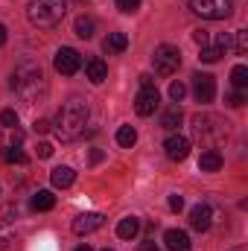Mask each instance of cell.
Masks as SVG:
<instances>
[{
  "instance_id": "33",
  "label": "cell",
  "mask_w": 248,
  "mask_h": 251,
  "mask_svg": "<svg viewBox=\"0 0 248 251\" xmlns=\"http://www.w3.org/2000/svg\"><path fill=\"white\" fill-rule=\"evenodd\" d=\"M50 155H53V143L41 140V143H38V158H50Z\"/></svg>"
},
{
  "instance_id": "38",
  "label": "cell",
  "mask_w": 248,
  "mask_h": 251,
  "mask_svg": "<svg viewBox=\"0 0 248 251\" xmlns=\"http://www.w3.org/2000/svg\"><path fill=\"white\" fill-rule=\"evenodd\" d=\"M140 251H161V249H158L155 243H143V246H140Z\"/></svg>"
},
{
  "instance_id": "8",
  "label": "cell",
  "mask_w": 248,
  "mask_h": 251,
  "mask_svg": "<svg viewBox=\"0 0 248 251\" xmlns=\"http://www.w3.org/2000/svg\"><path fill=\"white\" fill-rule=\"evenodd\" d=\"M213 219H216V213H213V207H210L207 201H198V204L190 210V228H193V231H198V234L210 231Z\"/></svg>"
},
{
  "instance_id": "17",
  "label": "cell",
  "mask_w": 248,
  "mask_h": 251,
  "mask_svg": "<svg viewBox=\"0 0 248 251\" xmlns=\"http://www.w3.org/2000/svg\"><path fill=\"white\" fill-rule=\"evenodd\" d=\"M137 231H140V219H137V216H125V219L117 222V237H120V240L137 237Z\"/></svg>"
},
{
  "instance_id": "21",
  "label": "cell",
  "mask_w": 248,
  "mask_h": 251,
  "mask_svg": "<svg viewBox=\"0 0 248 251\" xmlns=\"http://www.w3.org/2000/svg\"><path fill=\"white\" fill-rule=\"evenodd\" d=\"M161 126H164L167 131H175V128L181 126V108H178V105H170V108L164 111V117H161Z\"/></svg>"
},
{
  "instance_id": "39",
  "label": "cell",
  "mask_w": 248,
  "mask_h": 251,
  "mask_svg": "<svg viewBox=\"0 0 248 251\" xmlns=\"http://www.w3.org/2000/svg\"><path fill=\"white\" fill-rule=\"evenodd\" d=\"M12 140H15V146H21V143H24V134H21V131L15 128V137H12Z\"/></svg>"
},
{
  "instance_id": "26",
  "label": "cell",
  "mask_w": 248,
  "mask_h": 251,
  "mask_svg": "<svg viewBox=\"0 0 248 251\" xmlns=\"http://www.w3.org/2000/svg\"><path fill=\"white\" fill-rule=\"evenodd\" d=\"M3 161H6V164H21V167H24V164H26V155H24L18 146H9V149H3Z\"/></svg>"
},
{
  "instance_id": "1",
  "label": "cell",
  "mask_w": 248,
  "mask_h": 251,
  "mask_svg": "<svg viewBox=\"0 0 248 251\" xmlns=\"http://www.w3.org/2000/svg\"><path fill=\"white\" fill-rule=\"evenodd\" d=\"M12 88L21 97V102H26V105L41 102L47 97V79H44L41 64H35V62L18 64L15 73H12Z\"/></svg>"
},
{
  "instance_id": "29",
  "label": "cell",
  "mask_w": 248,
  "mask_h": 251,
  "mask_svg": "<svg viewBox=\"0 0 248 251\" xmlns=\"http://www.w3.org/2000/svg\"><path fill=\"white\" fill-rule=\"evenodd\" d=\"M0 123L6 126V128H18V111L3 108V111H0Z\"/></svg>"
},
{
  "instance_id": "4",
  "label": "cell",
  "mask_w": 248,
  "mask_h": 251,
  "mask_svg": "<svg viewBox=\"0 0 248 251\" xmlns=\"http://www.w3.org/2000/svg\"><path fill=\"white\" fill-rule=\"evenodd\" d=\"M190 128H193L196 140L210 143V149H213V143H216V140H222V137L228 134V128L222 126V120H219V117H213V114H193Z\"/></svg>"
},
{
  "instance_id": "41",
  "label": "cell",
  "mask_w": 248,
  "mask_h": 251,
  "mask_svg": "<svg viewBox=\"0 0 248 251\" xmlns=\"http://www.w3.org/2000/svg\"><path fill=\"white\" fill-rule=\"evenodd\" d=\"M76 251H94V249H91V246H79Z\"/></svg>"
},
{
  "instance_id": "19",
  "label": "cell",
  "mask_w": 248,
  "mask_h": 251,
  "mask_svg": "<svg viewBox=\"0 0 248 251\" xmlns=\"http://www.w3.org/2000/svg\"><path fill=\"white\" fill-rule=\"evenodd\" d=\"M12 210H6L3 216H0V249H9V243L15 240V228H12Z\"/></svg>"
},
{
  "instance_id": "7",
  "label": "cell",
  "mask_w": 248,
  "mask_h": 251,
  "mask_svg": "<svg viewBox=\"0 0 248 251\" xmlns=\"http://www.w3.org/2000/svg\"><path fill=\"white\" fill-rule=\"evenodd\" d=\"M53 67H56L62 76H73V73H79V67H82V56H79L73 47H62V50L56 53V59H53Z\"/></svg>"
},
{
  "instance_id": "35",
  "label": "cell",
  "mask_w": 248,
  "mask_h": 251,
  "mask_svg": "<svg viewBox=\"0 0 248 251\" xmlns=\"http://www.w3.org/2000/svg\"><path fill=\"white\" fill-rule=\"evenodd\" d=\"M140 88H155V79H152L149 73H143V76H140Z\"/></svg>"
},
{
  "instance_id": "25",
  "label": "cell",
  "mask_w": 248,
  "mask_h": 251,
  "mask_svg": "<svg viewBox=\"0 0 248 251\" xmlns=\"http://www.w3.org/2000/svg\"><path fill=\"white\" fill-rule=\"evenodd\" d=\"M222 56H225V50H222V47H213V44H207V47H201V56H198V59H201L204 64H216Z\"/></svg>"
},
{
  "instance_id": "22",
  "label": "cell",
  "mask_w": 248,
  "mask_h": 251,
  "mask_svg": "<svg viewBox=\"0 0 248 251\" xmlns=\"http://www.w3.org/2000/svg\"><path fill=\"white\" fill-rule=\"evenodd\" d=\"M94 29H97V26H94V18H85V15H82V18H76L73 32H76L79 38H85V41H88V38H94Z\"/></svg>"
},
{
  "instance_id": "15",
  "label": "cell",
  "mask_w": 248,
  "mask_h": 251,
  "mask_svg": "<svg viewBox=\"0 0 248 251\" xmlns=\"http://www.w3.org/2000/svg\"><path fill=\"white\" fill-rule=\"evenodd\" d=\"M85 73H88V79H91L94 85H99V82L108 79V64L102 62V59H91V62L85 64Z\"/></svg>"
},
{
  "instance_id": "10",
  "label": "cell",
  "mask_w": 248,
  "mask_h": 251,
  "mask_svg": "<svg viewBox=\"0 0 248 251\" xmlns=\"http://www.w3.org/2000/svg\"><path fill=\"white\" fill-rule=\"evenodd\" d=\"M158 105H161V94H158V88H140V94L134 97V111H137L140 117L155 114Z\"/></svg>"
},
{
  "instance_id": "42",
  "label": "cell",
  "mask_w": 248,
  "mask_h": 251,
  "mask_svg": "<svg viewBox=\"0 0 248 251\" xmlns=\"http://www.w3.org/2000/svg\"><path fill=\"white\" fill-rule=\"evenodd\" d=\"M231 251H248L246 246H237V249H231Z\"/></svg>"
},
{
  "instance_id": "23",
  "label": "cell",
  "mask_w": 248,
  "mask_h": 251,
  "mask_svg": "<svg viewBox=\"0 0 248 251\" xmlns=\"http://www.w3.org/2000/svg\"><path fill=\"white\" fill-rule=\"evenodd\" d=\"M117 143H120L123 149H131V146L137 143V131H134L131 126H120V128H117Z\"/></svg>"
},
{
  "instance_id": "6",
  "label": "cell",
  "mask_w": 248,
  "mask_h": 251,
  "mask_svg": "<svg viewBox=\"0 0 248 251\" xmlns=\"http://www.w3.org/2000/svg\"><path fill=\"white\" fill-rule=\"evenodd\" d=\"M152 64H155V73H158V76H173V73L178 70V64H181V53H178V47H173V44H161V47H155Z\"/></svg>"
},
{
  "instance_id": "24",
  "label": "cell",
  "mask_w": 248,
  "mask_h": 251,
  "mask_svg": "<svg viewBox=\"0 0 248 251\" xmlns=\"http://www.w3.org/2000/svg\"><path fill=\"white\" fill-rule=\"evenodd\" d=\"M231 82H234V88H237V91L248 88V67H246V64H237V67L231 70Z\"/></svg>"
},
{
  "instance_id": "31",
  "label": "cell",
  "mask_w": 248,
  "mask_h": 251,
  "mask_svg": "<svg viewBox=\"0 0 248 251\" xmlns=\"http://www.w3.org/2000/svg\"><path fill=\"white\" fill-rule=\"evenodd\" d=\"M228 105H231V108H243V105H246V94H243V91H234V94L228 97Z\"/></svg>"
},
{
  "instance_id": "16",
  "label": "cell",
  "mask_w": 248,
  "mask_h": 251,
  "mask_svg": "<svg viewBox=\"0 0 248 251\" xmlns=\"http://www.w3.org/2000/svg\"><path fill=\"white\" fill-rule=\"evenodd\" d=\"M50 181H53V187L59 190H67L73 181H76V173L70 170V167H56L53 173H50Z\"/></svg>"
},
{
  "instance_id": "18",
  "label": "cell",
  "mask_w": 248,
  "mask_h": 251,
  "mask_svg": "<svg viewBox=\"0 0 248 251\" xmlns=\"http://www.w3.org/2000/svg\"><path fill=\"white\" fill-rule=\"evenodd\" d=\"M53 204H56V196H53L50 190H38V193L32 196V201H29L32 210H53Z\"/></svg>"
},
{
  "instance_id": "13",
  "label": "cell",
  "mask_w": 248,
  "mask_h": 251,
  "mask_svg": "<svg viewBox=\"0 0 248 251\" xmlns=\"http://www.w3.org/2000/svg\"><path fill=\"white\" fill-rule=\"evenodd\" d=\"M164 243H167V249L170 251H190V237H187V231H178V228H170L167 234H164Z\"/></svg>"
},
{
  "instance_id": "3",
  "label": "cell",
  "mask_w": 248,
  "mask_h": 251,
  "mask_svg": "<svg viewBox=\"0 0 248 251\" xmlns=\"http://www.w3.org/2000/svg\"><path fill=\"white\" fill-rule=\"evenodd\" d=\"M64 12H67V3H64V0H32V3L26 6V18H29V24L38 26V29H53V26H59L62 18H64Z\"/></svg>"
},
{
  "instance_id": "32",
  "label": "cell",
  "mask_w": 248,
  "mask_h": 251,
  "mask_svg": "<svg viewBox=\"0 0 248 251\" xmlns=\"http://www.w3.org/2000/svg\"><path fill=\"white\" fill-rule=\"evenodd\" d=\"M137 6H140V0H117V9H120V12H125V15H131Z\"/></svg>"
},
{
  "instance_id": "36",
  "label": "cell",
  "mask_w": 248,
  "mask_h": 251,
  "mask_svg": "<svg viewBox=\"0 0 248 251\" xmlns=\"http://www.w3.org/2000/svg\"><path fill=\"white\" fill-rule=\"evenodd\" d=\"M47 128H50V123H47V120H35V134H44Z\"/></svg>"
},
{
  "instance_id": "40",
  "label": "cell",
  "mask_w": 248,
  "mask_h": 251,
  "mask_svg": "<svg viewBox=\"0 0 248 251\" xmlns=\"http://www.w3.org/2000/svg\"><path fill=\"white\" fill-rule=\"evenodd\" d=\"M3 44H6V26L0 24V47H3Z\"/></svg>"
},
{
  "instance_id": "28",
  "label": "cell",
  "mask_w": 248,
  "mask_h": 251,
  "mask_svg": "<svg viewBox=\"0 0 248 251\" xmlns=\"http://www.w3.org/2000/svg\"><path fill=\"white\" fill-rule=\"evenodd\" d=\"M184 97H187V85L184 82H173V85H170V100H173V102H181Z\"/></svg>"
},
{
  "instance_id": "27",
  "label": "cell",
  "mask_w": 248,
  "mask_h": 251,
  "mask_svg": "<svg viewBox=\"0 0 248 251\" xmlns=\"http://www.w3.org/2000/svg\"><path fill=\"white\" fill-rule=\"evenodd\" d=\"M234 53L237 56H246L248 53V32L246 29H237L234 32Z\"/></svg>"
},
{
  "instance_id": "9",
  "label": "cell",
  "mask_w": 248,
  "mask_h": 251,
  "mask_svg": "<svg viewBox=\"0 0 248 251\" xmlns=\"http://www.w3.org/2000/svg\"><path fill=\"white\" fill-rule=\"evenodd\" d=\"M193 94H196V100H198L201 105L213 102V97H216V82H213V76H210V73H196V76H193Z\"/></svg>"
},
{
  "instance_id": "5",
  "label": "cell",
  "mask_w": 248,
  "mask_h": 251,
  "mask_svg": "<svg viewBox=\"0 0 248 251\" xmlns=\"http://www.w3.org/2000/svg\"><path fill=\"white\" fill-rule=\"evenodd\" d=\"M187 6L207 21H225L234 12V0H187Z\"/></svg>"
},
{
  "instance_id": "20",
  "label": "cell",
  "mask_w": 248,
  "mask_h": 251,
  "mask_svg": "<svg viewBox=\"0 0 248 251\" xmlns=\"http://www.w3.org/2000/svg\"><path fill=\"white\" fill-rule=\"evenodd\" d=\"M125 47H128V35L125 32H111L105 38V53H123Z\"/></svg>"
},
{
  "instance_id": "30",
  "label": "cell",
  "mask_w": 248,
  "mask_h": 251,
  "mask_svg": "<svg viewBox=\"0 0 248 251\" xmlns=\"http://www.w3.org/2000/svg\"><path fill=\"white\" fill-rule=\"evenodd\" d=\"M193 41H196L198 47H207V44H210V32H207V29H196V32H193Z\"/></svg>"
},
{
  "instance_id": "37",
  "label": "cell",
  "mask_w": 248,
  "mask_h": 251,
  "mask_svg": "<svg viewBox=\"0 0 248 251\" xmlns=\"http://www.w3.org/2000/svg\"><path fill=\"white\" fill-rule=\"evenodd\" d=\"M102 158H105V155H102V152H99V149H94V152H91V164H99V161H102Z\"/></svg>"
},
{
  "instance_id": "12",
  "label": "cell",
  "mask_w": 248,
  "mask_h": 251,
  "mask_svg": "<svg viewBox=\"0 0 248 251\" xmlns=\"http://www.w3.org/2000/svg\"><path fill=\"white\" fill-rule=\"evenodd\" d=\"M164 149H167L170 161H184L187 155H190V140H187L184 134H170L167 143H164Z\"/></svg>"
},
{
  "instance_id": "34",
  "label": "cell",
  "mask_w": 248,
  "mask_h": 251,
  "mask_svg": "<svg viewBox=\"0 0 248 251\" xmlns=\"http://www.w3.org/2000/svg\"><path fill=\"white\" fill-rule=\"evenodd\" d=\"M181 207H184V199H181L178 193H173V196H170V210H175V213H178Z\"/></svg>"
},
{
  "instance_id": "2",
  "label": "cell",
  "mask_w": 248,
  "mask_h": 251,
  "mask_svg": "<svg viewBox=\"0 0 248 251\" xmlns=\"http://www.w3.org/2000/svg\"><path fill=\"white\" fill-rule=\"evenodd\" d=\"M88 126V102L82 97H70L59 108L56 120H53V131L59 140H76Z\"/></svg>"
},
{
  "instance_id": "43",
  "label": "cell",
  "mask_w": 248,
  "mask_h": 251,
  "mask_svg": "<svg viewBox=\"0 0 248 251\" xmlns=\"http://www.w3.org/2000/svg\"><path fill=\"white\" fill-rule=\"evenodd\" d=\"M102 251H111V249H102Z\"/></svg>"
},
{
  "instance_id": "11",
  "label": "cell",
  "mask_w": 248,
  "mask_h": 251,
  "mask_svg": "<svg viewBox=\"0 0 248 251\" xmlns=\"http://www.w3.org/2000/svg\"><path fill=\"white\" fill-rule=\"evenodd\" d=\"M102 222H105V216H102V213H97V210L79 213V216L73 219V234H79V237H88V234L99 231V228H102Z\"/></svg>"
},
{
  "instance_id": "14",
  "label": "cell",
  "mask_w": 248,
  "mask_h": 251,
  "mask_svg": "<svg viewBox=\"0 0 248 251\" xmlns=\"http://www.w3.org/2000/svg\"><path fill=\"white\" fill-rule=\"evenodd\" d=\"M198 170H201V173H216V170H222V155H219V149H204L201 158H198Z\"/></svg>"
}]
</instances>
